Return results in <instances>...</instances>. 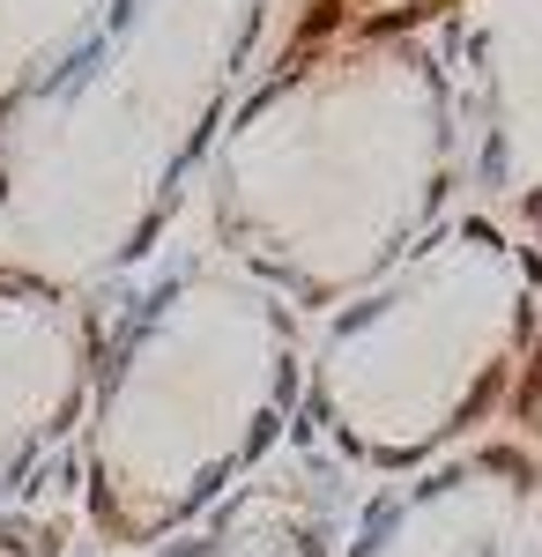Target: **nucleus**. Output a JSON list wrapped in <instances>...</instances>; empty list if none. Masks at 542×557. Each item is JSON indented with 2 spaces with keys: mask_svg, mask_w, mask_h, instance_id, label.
<instances>
[{
  "mask_svg": "<svg viewBox=\"0 0 542 557\" xmlns=\"http://www.w3.org/2000/svg\"><path fill=\"white\" fill-rule=\"evenodd\" d=\"M468 0H297L201 164L209 238L297 320H328L468 194Z\"/></svg>",
  "mask_w": 542,
  "mask_h": 557,
  "instance_id": "f257e3e1",
  "label": "nucleus"
},
{
  "mask_svg": "<svg viewBox=\"0 0 542 557\" xmlns=\"http://www.w3.org/2000/svg\"><path fill=\"white\" fill-rule=\"evenodd\" d=\"M283 0H112L0 127V260L104 290L164 246Z\"/></svg>",
  "mask_w": 542,
  "mask_h": 557,
  "instance_id": "f03ea898",
  "label": "nucleus"
},
{
  "mask_svg": "<svg viewBox=\"0 0 542 557\" xmlns=\"http://www.w3.org/2000/svg\"><path fill=\"white\" fill-rule=\"evenodd\" d=\"M305 394V320L223 253L171 260L104 327L75 424L83 520L104 550H164L268 469Z\"/></svg>",
  "mask_w": 542,
  "mask_h": 557,
  "instance_id": "7ed1b4c3",
  "label": "nucleus"
},
{
  "mask_svg": "<svg viewBox=\"0 0 542 557\" xmlns=\"http://www.w3.org/2000/svg\"><path fill=\"white\" fill-rule=\"evenodd\" d=\"M542 312V253L460 201L305 343L297 424L342 469L402 475L491 438Z\"/></svg>",
  "mask_w": 542,
  "mask_h": 557,
  "instance_id": "20e7f679",
  "label": "nucleus"
},
{
  "mask_svg": "<svg viewBox=\"0 0 542 557\" xmlns=\"http://www.w3.org/2000/svg\"><path fill=\"white\" fill-rule=\"evenodd\" d=\"M104 327V290H75L0 260V506L23 498L45 461L75 438Z\"/></svg>",
  "mask_w": 542,
  "mask_h": 557,
  "instance_id": "39448f33",
  "label": "nucleus"
},
{
  "mask_svg": "<svg viewBox=\"0 0 542 557\" xmlns=\"http://www.w3.org/2000/svg\"><path fill=\"white\" fill-rule=\"evenodd\" d=\"M542 461L520 438H476L431 469L386 483L342 528L334 557H535Z\"/></svg>",
  "mask_w": 542,
  "mask_h": 557,
  "instance_id": "423d86ee",
  "label": "nucleus"
},
{
  "mask_svg": "<svg viewBox=\"0 0 542 557\" xmlns=\"http://www.w3.org/2000/svg\"><path fill=\"white\" fill-rule=\"evenodd\" d=\"M468 186H476V209H491L542 253V23L476 45Z\"/></svg>",
  "mask_w": 542,
  "mask_h": 557,
  "instance_id": "0eeeda50",
  "label": "nucleus"
},
{
  "mask_svg": "<svg viewBox=\"0 0 542 557\" xmlns=\"http://www.w3.org/2000/svg\"><path fill=\"white\" fill-rule=\"evenodd\" d=\"M342 513L312 475L260 469L238 491H223L194 528H178L164 557H334Z\"/></svg>",
  "mask_w": 542,
  "mask_h": 557,
  "instance_id": "6e6552de",
  "label": "nucleus"
},
{
  "mask_svg": "<svg viewBox=\"0 0 542 557\" xmlns=\"http://www.w3.org/2000/svg\"><path fill=\"white\" fill-rule=\"evenodd\" d=\"M104 8L112 0H0V127L83 52Z\"/></svg>",
  "mask_w": 542,
  "mask_h": 557,
  "instance_id": "1a4fd4ad",
  "label": "nucleus"
},
{
  "mask_svg": "<svg viewBox=\"0 0 542 557\" xmlns=\"http://www.w3.org/2000/svg\"><path fill=\"white\" fill-rule=\"evenodd\" d=\"M505 424L542 461V312H535V335H528V357H520V380H513V401H505Z\"/></svg>",
  "mask_w": 542,
  "mask_h": 557,
  "instance_id": "9d476101",
  "label": "nucleus"
},
{
  "mask_svg": "<svg viewBox=\"0 0 542 557\" xmlns=\"http://www.w3.org/2000/svg\"><path fill=\"white\" fill-rule=\"evenodd\" d=\"M0 557H67V528L38 513H0Z\"/></svg>",
  "mask_w": 542,
  "mask_h": 557,
  "instance_id": "9b49d317",
  "label": "nucleus"
},
{
  "mask_svg": "<svg viewBox=\"0 0 542 557\" xmlns=\"http://www.w3.org/2000/svg\"><path fill=\"white\" fill-rule=\"evenodd\" d=\"M535 557H542V513H535Z\"/></svg>",
  "mask_w": 542,
  "mask_h": 557,
  "instance_id": "f8f14e48",
  "label": "nucleus"
}]
</instances>
